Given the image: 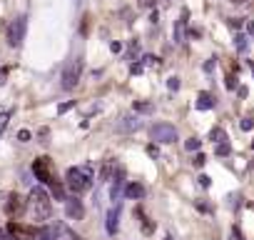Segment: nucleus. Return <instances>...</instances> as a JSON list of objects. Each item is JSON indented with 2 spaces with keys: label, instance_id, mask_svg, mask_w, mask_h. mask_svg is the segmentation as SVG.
Listing matches in <instances>:
<instances>
[{
  "label": "nucleus",
  "instance_id": "5",
  "mask_svg": "<svg viewBox=\"0 0 254 240\" xmlns=\"http://www.w3.org/2000/svg\"><path fill=\"white\" fill-rule=\"evenodd\" d=\"M80 75H82V60L75 58V60H70V63L65 65V70H63V88H65V90H72V88L80 83Z\"/></svg>",
  "mask_w": 254,
  "mask_h": 240
},
{
  "label": "nucleus",
  "instance_id": "14",
  "mask_svg": "<svg viewBox=\"0 0 254 240\" xmlns=\"http://www.w3.org/2000/svg\"><path fill=\"white\" fill-rule=\"evenodd\" d=\"M197 108H199V110H209V108H214V98H212L209 93H199V98H197Z\"/></svg>",
  "mask_w": 254,
  "mask_h": 240
},
{
  "label": "nucleus",
  "instance_id": "3",
  "mask_svg": "<svg viewBox=\"0 0 254 240\" xmlns=\"http://www.w3.org/2000/svg\"><path fill=\"white\" fill-rule=\"evenodd\" d=\"M33 173H35V178L38 180H43L45 185H53V183H58V175H55V168H53V160L50 158H38L35 163H33Z\"/></svg>",
  "mask_w": 254,
  "mask_h": 240
},
{
  "label": "nucleus",
  "instance_id": "16",
  "mask_svg": "<svg viewBox=\"0 0 254 240\" xmlns=\"http://www.w3.org/2000/svg\"><path fill=\"white\" fill-rule=\"evenodd\" d=\"M217 153H219V155H229V153H232L229 143H219V145H217Z\"/></svg>",
  "mask_w": 254,
  "mask_h": 240
},
{
  "label": "nucleus",
  "instance_id": "25",
  "mask_svg": "<svg viewBox=\"0 0 254 240\" xmlns=\"http://www.w3.org/2000/svg\"><path fill=\"white\" fill-rule=\"evenodd\" d=\"M5 75H8V70H0V83H5Z\"/></svg>",
  "mask_w": 254,
  "mask_h": 240
},
{
  "label": "nucleus",
  "instance_id": "2",
  "mask_svg": "<svg viewBox=\"0 0 254 240\" xmlns=\"http://www.w3.org/2000/svg\"><path fill=\"white\" fill-rule=\"evenodd\" d=\"M65 185H67L75 195L90 190V188H92V170H90V168H70L67 175H65Z\"/></svg>",
  "mask_w": 254,
  "mask_h": 240
},
{
  "label": "nucleus",
  "instance_id": "8",
  "mask_svg": "<svg viewBox=\"0 0 254 240\" xmlns=\"http://www.w3.org/2000/svg\"><path fill=\"white\" fill-rule=\"evenodd\" d=\"M25 208H28V200H25V198H20L18 193H13V195L8 198V203H5V213H8L10 218L23 215V213H25Z\"/></svg>",
  "mask_w": 254,
  "mask_h": 240
},
{
  "label": "nucleus",
  "instance_id": "15",
  "mask_svg": "<svg viewBox=\"0 0 254 240\" xmlns=\"http://www.w3.org/2000/svg\"><path fill=\"white\" fill-rule=\"evenodd\" d=\"M199 145H202V143H199L197 138H192V140H187V143H185V148H187V150H199Z\"/></svg>",
  "mask_w": 254,
  "mask_h": 240
},
{
  "label": "nucleus",
  "instance_id": "19",
  "mask_svg": "<svg viewBox=\"0 0 254 240\" xmlns=\"http://www.w3.org/2000/svg\"><path fill=\"white\" fill-rule=\"evenodd\" d=\"M180 88V78H170V90H177Z\"/></svg>",
  "mask_w": 254,
  "mask_h": 240
},
{
  "label": "nucleus",
  "instance_id": "9",
  "mask_svg": "<svg viewBox=\"0 0 254 240\" xmlns=\"http://www.w3.org/2000/svg\"><path fill=\"white\" fill-rule=\"evenodd\" d=\"M65 213H67V218H72V220H80V218L85 215L82 203H80L77 198H65Z\"/></svg>",
  "mask_w": 254,
  "mask_h": 240
},
{
  "label": "nucleus",
  "instance_id": "21",
  "mask_svg": "<svg viewBox=\"0 0 254 240\" xmlns=\"http://www.w3.org/2000/svg\"><path fill=\"white\" fill-rule=\"evenodd\" d=\"M155 0H140V8H152Z\"/></svg>",
  "mask_w": 254,
  "mask_h": 240
},
{
  "label": "nucleus",
  "instance_id": "1",
  "mask_svg": "<svg viewBox=\"0 0 254 240\" xmlns=\"http://www.w3.org/2000/svg\"><path fill=\"white\" fill-rule=\"evenodd\" d=\"M28 210H30L33 220H38V223H43V220L50 218V213H53V200H50V195L45 193V188H33V190H30Z\"/></svg>",
  "mask_w": 254,
  "mask_h": 240
},
{
  "label": "nucleus",
  "instance_id": "13",
  "mask_svg": "<svg viewBox=\"0 0 254 240\" xmlns=\"http://www.w3.org/2000/svg\"><path fill=\"white\" fill-rule=\"evenodd\" d=\"M117 218H120V208H112V210L107 213V233H110V235L117 233Z\"/></svg>",
  "mask_w": 254,
  "mask_h": 240
},
{
  "label": "nucleus",
  "instance_id": "28",
  "mask_svg": "<svg viewBox=\"0 0 254 240\" xmlns=\"http://www.w3.org/2000/svg\"><path fill=\"white\" fill-rule=\"evenodd\" d=\"M40 240H50V235H48V233H45V235H40Z\"/></svg>",
  "mask_w": 254,
  "mask_h": 240
},
{
  "label": "nucleus",
  "instance_id": "6",
  "mask_svg": "<svg viewBox=\"0 0 254 240\" xmlns=\"http://www.w3.org/2000/svg\"><path fill=\"white\" fill-rule=\"evenodd\" d=\"M25 30H28V18H25V15L15 18V20L10 23V28H8V43H10L13 48H18V45L25 40Z\"/></svg>",
  "mask_w": 254,
  "mask_h": 240
},
{
  "label": "nucleus",
  "instance_id": "20",
  "mask_svg": "<svg viewBox=\"0 0 254 240\" xmlns=\"http://www.w3.org/2000/svg\"><path fill=\"white\" fill-rule=\"evenodd\" d=\"M197 180H199V185H202V188H209V178H207V175H199Z\"/></svg>",
  "mask_w": 254,
  "mask_h": 240
},
{
  "label": "nucleus",
  "instance_id": "7",
  "mask_svg": "<svg viewBox=\"0 0 254 240\" xmlns=\"http://www.w3.org/2000/svg\"><path fill=\"white\" fill-rule=\"evenodd\" d=\"M150 138L155 143H177V130L167 123H157L150 128Z\"/></svg>",
  "mask_w": 254,
  "mask_h": 240
},
{
  "label": "nucleus",
  "instance_id": "27",
  "mask_svg": "<svg viewBox=\"0 0 254 240\" xmlns=\"http://www.w3.org/2000/svg\"><path fill=\"white\" fill-rule=\"evenodd\" d=\"M229 3H234V5H242V3H247V0H229Z\"/></svg>",
  "mask_w": 254,
  "mask_h": 240
},
{
  "label": "nucleus",
  "instance_id": "12",
  "mask_svg": "<svg viewBox=\"0 0 254 240\" xmlns=\"http://www.w3.org/2000/svg\"><path fill=\"white\" fill-rule=\"evenodd\" d=\"M125 195L127 198H132V200H137V198H145V188L140 185V183H130L125 188Z\"/></svg>",
  "mask_w": 254,
  "mask_h": 240
},
{
  "label": "nucleus",
  "instance_id": "23",
  "mask_svg": "<svg viewBox=\"0 0 254 240\" xmlns=\"http://www.w3.org/2000/svg\"><path fill=\"white\" fill-rule=\"evenodd\" d=\"M18 138L25 143V140H30V133H28V130H20V135H18Z\"/></svg>",
  "mask_w": 254,
  "mask_h": 240
},
{
  "label": "nucleus",
  "instance_id": "29",
  "mask_svg": "<svg viewBox=\"0 0 254 240\" xmlns=\"http://www.w3.org/2000/svg\"><path fill=\"white\" fill-rule=\"evenodd\" d=\"M0 240H5V235H3V233H0Z\"/></svg>",
  "mask_w": 254,
  "mask_h": 240
},
{
  "label": "nucleus",
  "instance_id": "4",
  "mask_svg": "<svg viewBox=\"0 0 254 240\" xmlns=\"http://www.w3.org/2000/svg\"><path fill=\"white\" fill-rule=\"evenodd\" d=\"M8 235L13 240H38L40 238V230L35 225H23V223H15L10 220L8 223Z\"/></svg>",
  "mask_w": 254,
  "mask_h": 240
},
{
  "label": "nucleus",
  "instance_id": "17",
  "mask_svg": "<svg viewBox=\"0 0 254 240\" xmlns=\"http://www.w3.org/2000/svg\"><path fill=\"white\" fill-rule=\"evenodd\" d=\"M239 128H242V130H252V128H254V123H252V118H244L242 123H239Z\"/></svg>",
  "mask_w": 254,
  "mask_h": 240
},
{
  "label": "nucleus",
  "instance_id": "18",
  "mask_svg": "<svg viewBox=\"0 0 254 240\" xmlns=\"http://www.w3.org/2000/svg\"><path fill=\"white\" fill-rule=\"evenodd\" d=\"M237 48H239V50H247V38L239 35V38H237Z\"/></svg>",
  "mask_w": 254,
  "mask_h": 240
},
{
  "label": "nucleus",
  "instance_id": "10",
  "mask_svg": "<svg viewBox=\"0 0 254 240\" xmlns=\"http://www.w3.org/2000/svg\"><path fill=\"white\" fill-rule=\"evenodd\" d=\"M48 235H50V240H77V235L70 228H65V225H53L48 230Z\"/></svg>",
  "mask_w": 254,
  "mask_h": 240
},
{
  "label": "nucleus",
  "instance_id": "22",
  "mask_svg": "<svg viewBox=\"0 0 254 240\" xmlns=\"http://www.w3.org/2000/svg\"><path fill=\"white\" fill-rule=\"evenodd\" d=\"M204 160H207L204 155H197V158H194V165H197V168H202V165H204Z\"/></svg>",
  "mask_w": 254,
  "mask_h": 240
},
{
  "label": "nucleus",
  "instance_id": "11",
  "mask_svg": "<svg viewBox=\"0 0 254 240\" xmlns=\"http://www.w3.org/2000/svg\"><path fill=\"white\" fill-rule=\"evenodd\" d=\"M140 125H142V123H140L135 115H127V118H122L120 123H117V130H120V133H132V130H137Z\"/></svg>",
  "mask_w": 254,
  "mask_h": 240
},
{
  "label": "nucleus",
  "instance_id": "24",
  "mask_svg": "<svg viewBox=\"0 0 254 240\" xmlns=\"http://www.w3.org/2000/svg\"><path fill=\"white\" fill-rule=\"evenodd\" d=\"M219 138H222V130L214 128V130H212V140H219Z\"/></svg>",
  "mask_w": 254,
  "mask_h": 240
},
{
  "label": "nucleus",
  "instance_id": "26",
  "mask_svg": "<svg viewBox=\"0 0 254 240\" xmlns=\"http://www.w3.org/2000/svg\"><path fill=\"white\" fill-rule=\"evenodd\" d=\"M232 240H239V230H237V228L232 230Z\"/></svg>",
  "mask_w": 254,
  "mask_h": 240
}]
</instances>
